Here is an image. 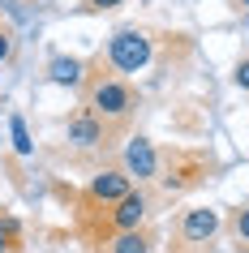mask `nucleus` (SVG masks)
I'll return each instance as SVG.
<instances>
[{"instance_id":"obj_1","label":"nucleus","mask_w":249,"mask_h":253,"mask_svg":"<svg viewBox=\"0 0 249 253\" xmlns=\"http://www.w3.org/2000/svg\"><path fill=\"white\" fill-rule=\"evenodd\" d=\"M86 107H91L95 116L103 120L107 129H120V125L133 116V107H138V94H133L129 82L112 78V73H99V78L86 82Z\"/></svg>"},{"instance_id":"obj_2","label":"nucleus","mask_w":249,"mask_h":253,"mask_svg":"<svg viewBox=\"0 0 249 253\" xmlns=\"http://www.w3.org/2000/svg\"><path fill=\"white\" fill-rule=\"evenodd\" d=\"M107 60L120 73H138V69L150 65V35L138 26H120L112 39H107Z\"/></svg>"},{"instance_id":"obj_3","label":"nucleus","mask_w":249,"mask_h":253,"mask_svg":"<svg viewBox=\"0 0 249 253\" xmlns=\"http://www.w3.org/2000/svg\"><path fill=\"white\" fill-rule=\"evenodd\" d=\"M159 163H163V172H168V176H159V180H163V193H185V189L202 185L206 172L215 168L206 155H185V150H168Z\"/></svg>"},{"instance_id":"obj_4","label":"nucleus","mask_w":249,"mask_h":253,"mask_svg":"<svg viewBox=\"0 0 249 253\" xmlns=\"http://www.w3.org/2000/svg\"><path fill=\"white\" fill-rule=\"evenodd\" d=\"M65 133H69V146H78V150H99L107 142V125L99 116H95L91 107L82 103L73 116H69V125H65Z\"/></svg>"},{"instance_id":"obj_5","label":"nucleus","mask_w":249,"mask_h":253,"mask_svg":"<svg viewBox=\"0 0 249 253\" xmlns=\"http://www.w3.org/2000/svg\"><path fill=\"white\" fill-rule=\"evenodd\" d=\"M146 211H150V202H146V193H125L120 202H112V211H107V227L112 232H138V227L146 223Z\"/></svg>"},{"instance_id":"obj_6","label":"nucleus","mask_w":249,"mask_h":253,"mask_svg":"<svg viewBox=\"0 0 249 253\" xmlns=\"http://www.w3.org/2000/svg\"><path fill=\"white\" fill-rule=\"evenodd\" d=\"M125 172H129V180H159V155L146 137H129V146H125Z\"/></svg>"},{"instance_id":"obj_7","label":"nucleus","mask_w":249,"mask_h":253,"mask_svg":"<svg viewBox=\"0 0 249 253\" xmlns=\"http://www.w3.org/2000/svg\"><path fill=\"white\" fill-rule=\"evenodd\" d=\"M215 232H219V211L194 206V211L181 214V240H185V245H206Z\"/></svg>"},{"instance_id":"obj_8","label":"nucleus","mask_w":249,"mask_h":253,"mask_svg":"<svg viewBox=\"0 0 249 253\" xmlns=\"http://www.w3.org/2000/svg\"><path fill=\"white\" fill-rule=\"evenodd\" d=\"M125 193H133V180H129L125 168H107V172H99L91 180V189H86V198H91V202H103V206L120 202Z\"/></svg>"},{"instance_id":"obj_9","label":"nucleus","mask_w":249,"mask_h":253,"mask_svg":"<svg viewBox=\"0 0 249 253\" xmlns=\"http://www.w3.org/2000/svg\"><path fill=\"white\" fill-rule=\"evenodd\" d=\"M150 232L146 227H138V232H116V236L103 240V253H150Z\"/></svg>"},{"instance_id":"obj_10","label":"nucleus","mask_w":249,"mask_h":253,"mask_svg":"<svg viewBox=\"0 0 249 253\" xmlns=\"http://www.w3.org/2000/svg\"><path fill=\"white\" fill-rule=\"evenodd\" d=\"M48 73L60 86H86V65H82L78 56H56L52 65H48Z\"/></svg>"},{"instance_id":"obj_11","label":"nucleus","mask_w":249,"mask_h":253,"mask_svg":"<svg viewBox=\"0 0 249 253\" xmlns=\"http://www.w3.org/2000/svg\"><path fill=\"white\" fill-rule=\"evenodd\" d=\"M9 137H13V150L22 155V159H30L35 155V142H30V129H26V116H9Z\"/></svg>"},{"instance_id":"obj_12","label":"nucleus","mask_w":249,"mask_h":253,"mask_svg":"<svg viewBox=\"0 0 249 253\" xmlns=\"http://www.w3.org/2000/svg\"><path fill=\"white\" fill-rule=\"evenodd\" d=\"M22 249V236H17L13 219H0V253H17Z\"/></svg>"},{"instance_id":"obj_13","label":"nucleus","mask_w":249,"mask_h":253,"mask_svg":"<svg viewBox=\"0 0 249 253\" xmlns=\"http://www.w3.org/2000/svg\"><path fill=\"white\" fill-rule=\"evenodd\" d=\"M232 232L241 245H249V206H241V211H232Z\"/></svg>"},{"instance_id":"obj_14","label":"nucleus","mask_w":249,"mask_h":253,"mask_svg":"<svg viewBox=\"0 0 249 253\" xmlns=\"http://www.w3.org/2000/svg\"><path fill=\"white\" fill-rule=\"evenodd\" d=\"M9 56H13V30L0 26V60H9Z\"/></svg>"},{"instance_id":"obj_15","label":"nucleus","mask_w":249,"mask_h":253,"mask_svg":"<svg viewBox=\"0 0 249 253\" xmlns=\"http://www.w3.org/2000/svg\"><path fill=\"white\" fill-rule=\"evenodd\" d=\"M236 86H241V90H249V56L236 65Z\"/></svg>"},{"instance_id":"obj_16","label":"nucleus","mask_w":249,"mask_h":253,"mask_svg":"<svg viewBox=\"0 0 249 253\" xmlns=\"http://www.w3.org/2000/svg\"><path fill=\"white\" fill-rule=\"evenodd\" d=\"M112 4H120V0H86V9H112Z\"/></svg>"},{"instance_id":"obj_17","label":"nucleus","mask_w":249,"mask_h":253,"mask_svg":"<svg viewBox=\"0 0 249 253\" xmlns=\"http://www.w3.org/2000/svg\"><path fill=\"white\" fill-rule=\"evenodd\" d=\"M232 4H236V9H249V0H232Z\"/></svg>"}]
</instances>
